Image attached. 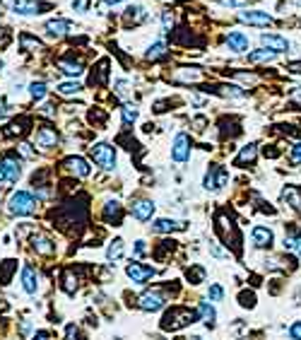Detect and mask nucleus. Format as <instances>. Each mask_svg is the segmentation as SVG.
I'll return each mask as SVG.
<instances>
[{
	"mask_svg": "<svg viewBox=\"0 0 301 340\" xmlns=\"http://www.w3.org/2000/svg\"><path fill=\"white\" fill-rule=\"evenodd\" d=\"M195 321V311H190V309H171L167 316H164V321H162V328L164 331H179L183 326H188V323H193Z\"/></svg>",
	"mask_w": 301,
	"mask_h": 340,
	"instance_id": "nucleus-1",
	"label": "nucleus"
},
{
	"mask_svg": "<svg viewBox=\"0 0 301 340\" xmlns=\"http://www.w3.org/2000/svg\"><path fill=\"white\" fill-rule=\"evenodd\" d=\"M89 154H92V159H94L101 169H106V171H114V169H116V152H114L111 145H106V142L92 145V147H89Z\"/></svg>",
	"mask_w": 301,
	"mask_h": 340,
	"instance_id": "nucleus-2",
	"label": "nucleus"
},
{
	"mask_svg": "<svg viewBox=\"0 0 301 340\" xmlns=\"http://www.w3.org/2000/svg\"><path fill=\"white\" fill-rule=\"evenodd\" d=\"M34 210H36V201H34L32 193H27V191L12 193V198H10V212H12V215L24 217V215H32Z\"/></svg>",
	"mask_w": 301,
	"mask_h": 340,
	"instance_id": "nucleus-3",
	"label": "nucleus"
},
{
	"mask_svg": "<svg viewBox=\"0 0 301 340\" xmlns=\"http://www.w3.org/2000/svg\"><path fill=\"white\" fill-rule=\"evenodd\" d=\"M188 157H190V137L185 133H179L174 137V145H171V159L183 164V162H188Z\"/></svg>",
	"mask_w": 301,
	"mask_h": 340,
	"instance_id": "nucleus-4",
	"label": "nucleus"
},
{
	"mask_svg": "<svg viewBox=\"0 0 301 340\" xmlns=\"http://www.w3.org/2000/svg\"><path fill=\"white\" fill-rule=\"evenodd\" d=\"M239 19L243 24H251V27H270L272 24V17L263 10H248V12H239Z\"/></svg>",
	"mask_w": 301,
	"mask_h": 340,
	"instance_id": "nucleus-5",
	"label": "nucleus"
},
{
	"mask_svg": "<svg viewBox=\"0 0 301 340\" xmlns=\"http://www.w3.org/2000/svg\"><path fill=\"white\" fill-rule=\"evenodd\" d=\"M227 179H229V174H227L224 167H212V169L205 174V188H207V191H217V188H222V186L227 184Z\"/></svg>",
	"mask_w": 301,
	"mask_h": 340,
	"instance_id": "nucleus-6",
	"label": "nucleus"
},
{
	"mask_svg": "<svg viewBox=\"0 0 301 340\" xmlns=\"http://www.w3.org/2000/svg\"><path fill=\"white\" fill-rule=\"evenodd\" d=\"M125 275L135 282V285H145L152 275H154V268H150V266H142V263H128V268H125Z\"/></svg>",
	"mask_w": 301,
	"mask_h": 340,
	"instance_id": "nucleus-7",
	"label": "nucleus"
},
{
	"mask_svg": "<svg viewBox=\"0 0 301 340\" xmlns=\"http://www.w3.org/2000/svg\"><path fill=\"white\" fill-rule=\"evenodd\" d=\"M251 239H253V246L255 249H270L272 241H275V234H272L270 227H253Z\"/></svg>",
	"mask_w": 301,
	"mask_h": 340,
	"instance_id": "nucleus-8",
	"label": "nucleus"
},
{
	"mask_svg": "<svg viewBox=\"0 0 301 340\" xmlns=\"http://www.w3.org/2000/svg\"><path fill=\"white\" fill-rule=\"evenodd\" d=\"M260 41H263V46H265L268 51H272V53H284V51H289V41H287L284 36H277V34H263Z\"/></svg>",
	"mask_w": 301,
	"mask_h": 340,
	"instance_id": "nucleus-9",
	"label": "nucleus"
},
{
	"mask_svg": "<svg viewBox=\"0 0 301 340\" xmlns=\"http://www.w3.org/2000/svg\"><path fill=\"white\" fill-rule=\"evenodd\" d=\"M22 289L27 294H36V289H39V272L34 271L32 266L22 268Z\"/></svg>",
	"mask_w": 301,
	"mask_h": 340,
	"instance_id": "nucleus-10",
	"label": "nucleus"
},
{
	"mask_svg": "<svg viewBox=\"0 0 301 340\" xmlns=\"http://www.w3.org/2000/svg\"><path fill=\"white\" fill-rule=\"evenodd\" d=\"M0 169H2V174H5V179H7L10 184H17V179L22 176V167H19V162H15L12 157H2Z\"/></svg>",
	"mask_w": 301,
	"mask_h": 340,
	"instance_id": "nucleus-11",
	"label": "nucleus"
},
{
	"mask_svg": "<svg viewBox=\"0 0 301 340\" xmlns=\"http://www.w3.org/2000/svg\"><path fill=\"white\" fill-rule=\"evenodd\" d=\"M164 304H167V299L159 292H147L140 297V309H145V311H159Z\"/></svg>",
	"mask_w": 301,
	"mask_h": 340,
	"instance_id": "nucleus-12",
	"label": "nucleus"
},
{
	"mask_svg": "<svg viewBox=\"0 0 301 340\" xmlns=\"http://www.w3.org/2000/svg\"><path fill=\"white\" fill-rule=\"evenodd\" d=\"M227 46L229 51H236V53H243L248 49V36L243 32H229L227 34Z\"/></svg>",
	"mask_w": 301,
	"mask_h": 340,
	"instance_id": "nucleus-13",
	"label": "nucleus"
},
{
	"mask_svg": "<svg viewBox=\"0 0 301 340\" xmlns=\"http://www.w3.org/2000/svg\"><path fill=\"white\" fill-rule=\"evenodd\" d=\"M133 215H135V220H140V222L152 220V215H154V203H152V201H137V203H133Z\"/></svg>",
	"mask_w": 301,
	"mask_h": 340,
	"instance_id": "nucleus-14",
	"label": "nucleus"
},
{
	"mask_svg": "<svg viewBox=\"0 0 301 340\" xmlns=\"http://www.w3.org/2000/svg\"><path fill=\"white\" fill-rule=\"evenodd\" d=\"M185 224H181L176 220H167V217H162V220H157L154 224H152V232H157V234H167V232H176V229H183Z\"/></svg>",
	"mask_w": 301,
	"mask_h": 340,
	"instance_id": "nucleus-15",
	"label": "nucleus"
},
{
	"mask_svg": "<svg viewBox=\"0 0 301 340\" xmlns=\"http://www.w3.org/2000/svg\"><path fill=\"white\" fill-rule=\"evenodd\" d=\"M36 142H39V147H56L58 145V136H56L53 128H41L36 133Z\"/></svg>",
	"mask_w": 301,
	"mask_h": 340,
	"instance_id": "nucleus-16",
	"label": "nucleus"
},
{
	"mask_svg": "<svg viewBox=\"0 0 301 340\" xmlns=\"http://www.w3.org/2000/svg\"><path fill=\"white\" fill-rule=\"evenodd\" d=\"M65 164H67V169H70L72 174H77V176H82V179L89 176V164H87L82 157H70Z\"/></svg>",
	"mask_w": 301,
	"mask_h": 340,
	"instance_id": "nucleus-17",
	"label": "nucleus"
},
{
	"mask_svg": "<svg viewBox=\"0 0 301 340\" xmlns=\"http://www.w3.org/2000/svg\"><path fill=\"white\" fill-rule=\"evenodd\" d=\"M67 29H70V22H67V19H51V22H46V32H49V36L60 39Z\"/></svg>",
	"mask_w": 301,
	"mask_h": 340,
	"instance_id": "nucleus-18",
	"label": "nucleus"
},
{
	"mask_svg": "<svg viewBox=\"0 0 301 340\" xmlns=\"http://www.w3.org/2000/svg\"><path fill=\"white\" fill-rule=\"evenodd\" d=\"M12 10L19 12V15H39L41 5H39V2H32V0H15Z\"/></svg>",
	"mask_w": 301,
	"mask_h": 340,
	"instance_id": "nucleus-19",
	"label": "nucleus"
},
{
	"mask_svg": "<svg viewBox=\"0 0 301 340\" xmlns=\"http://www.w3.org/2000/svg\"><path fill=\"white\" fill-rule=\"evenodd\" d=\"M32 244H34V249H36L39 254H46V256L56 251V244H53L51 239H46V237H34Z\"/></svg>",
	"mask_w": 301,
	"mask_h": 340,
	"instance_id": "nucleus-20",
	"label": "nucleus"
},
{
	"mask_svg": "<svg viewBox=\"0 0 301 340\" xmlns=\"http://www.w3.org/2000/svg\"><path fill=\"white\" fill-rule=\"evenodd\" d=\"M275 56H277V53H272V51H268V49H258V51L248 53V61H251V63H268V61H275Z\"/></svg>",
	"mask_w": 301,
	"mask_h": 340,
	"instance_id": "nucleus-21",
	"label": "nucleus"
},
{
	"mask_svg": "<svg viewBox=\"0 0 301 340\" xmlns=\"http://www.w3.org/2000/svg\"><path fill=\"white\" fill-rule=\"evenodd\" d=\"M255 154H258V147L251 142V145H246L243 150H241V154L236 157V167H241V164H246V162H253L255 159Z\"/></svg>",
	"mask_w": 301,
	"mask_h": 340,
	"instance_id": "nucleus-22",
	"label": "nucleus"
},
{
	"mask_svg": "<svg viewBox=\"0 0 301 340\" xmlns=\"http://www.w3.org/2000/svg\"><path fill=\"white\" fill-rule=\"evenodd\" d=\"M284 249H287V251H294L297 256H301V232L299 234L284 237Z\"/></svg>",
	"mask_w": 301,
	"mask_h": 340,
	"instance_id": "nucleus-23",
	"label": "nucleus"
},
{
	"mask_svg": "<svg viewBox=\"0 0 301 340\" xmlns=\"http://www.w3.org/2000/svg\"><path fill=\"white\" fill-rule=\"evenodd\" d=\"M120 256H123V241H120V239H114V241L109 244V249H106V258H109V261H118Z\"/></svg>",
	"mask_w": 301,
	"mask_h": 340,
	"instance_id": "nucleus-24",
	"label": "nucleus"
},
{
	"mask_svg": "<svg viewBox=\"0 0 301 340\" xmlns=\"http://www.w3.org/2000/svg\"><path fill=\"white\" fill-rule=\"evenodd\" d=\"M200 316H202V321H205L207 326H215L217 314H215V306H210L207 302H202V304H200Z\"/></svg>",
	"mask_w": 301,
	"mask_h": 340,
	"instance_id": "nucleus-25",
	"label": "nucleus"
},
{
	"mask_svg": "<svg viewBox=\"0 0 301 340\" xmlns=\"http://www.w3.org/2000/svg\"><path fill=\"white\" fill-rule=\"evenodd\" d=\"M164 53H167V44H164V41H157L154 46H150L147 58H150V61H157V58H162Z\"/></svg>",
	"mask_w": 301,
	"mask_h": 340,
	"instance_id": "nucleus-26",
	"label": "nucleus"
},
{
	"mask_svg": "<svg viewBox=\"0 0 301 340\" xmlns=\"http://www.w3.org/2000/svg\"><path fill=\"white\" fill-rule=\"evenodd\" d=\"M58 92L65 94V97H70V94L82 92V85H80V82H63V85H58Z\"/></svg>",
	"mask_w": 301,
	"mask_h": 340,
	"instance_id": "nucleus-27",
	"label": "nucleus"
},
{
	"mask_svg": "<svg viewBox=\"0 0 301 340\" xmlns=\"http://www.w3.org/2000/svg\"><path fill=\"white\" fill-rule=\"evenodd\" d=\"M282 198H284V201H289L294 210H301V198H299V193H297V188H284Z\"/></svg>",
	"mask_w": 301,
	"mask_h": 340,
	"instance_id": "nucleus-28",
	"label": "nucleus"
},
{
	"mask_svg": "<svg viewBox=\"0 0 301 340\" xmlns=\"http://www.w3.org/2000/svg\"><path fill=\"white\" fill-rule=\"evenodd\" d=\"M60 70H63L65 75H70V77L82 75V66H80V63H67V61H60Z\"/></svg>",
	"mask_w": 301,
	"mask_h": 340,
	"instance_id": "nucleus-29",
	"label": "nucleus"
},
{
	"mask_svg": "<svg viewBox=\"0 0 301 340\" xmlns=\"http://www.w3.org/2000/svg\"><path fill=\"white\" fill-rule=\"evenodd\" d=\"M125 17H128V19H133V22H142L147 15H145V10H142L140 5H133V7H128V10H125Z\"/></svg>",
	"mask_w": 301,
	"mask_h": 340,
	"instance_id": "nucleus-30",
	"label": "nucleus"
},
{
	"mask_svg": "<svg viewBox=\"0 0 301 340\" xmlns=\"http://www.w3.org/2000/svg\"><path fill=\"white\" fill-rule=\"evenodd\" d=\"M29 94H32L36 102L44 99V97H46V85H44V82H32V85H29Z\"/></svg>",
	"mask_w": 301,
	"mask_h": 340,
	"instance_id": "nucleus-31",
	"label": "nucleus"
},
{
	"mask_svg": "<svg viewBox=\"0 0 301 340\" xmlns=\"http://www.w3.org/2000/svg\"><path fill=\"white\" fill-rule=\"evenodd\" d=\"M120 114H123V121L125 123H135L137 121V109H133V106H123Z\"/></svg>",
	"mask_w": 301,
	"mask_h": 340,
	"instance_id": "nucleus-32",
	"label": "nucleus"
},
{
	"mask_svg": "<svg viewBox=\"0 0 301 340\" xmlns=\"http://www.w3.org/2000/svg\"><path fill=\"white\" fill-rule=\"evenodd\" d=\"M207 294H210V299H212V302H222V297H224V289H222L219 285H210Z\"/></svg>",
	"mask_w": 301,
	"mask_h": 340,
	"instance_id": "nucleus-33",
	"label": "nucleus"
},
{
	"mask_svg": "<svg viewBox=\"0 0 301 340\" xmlns=\"http://www.w3.org/2000/svg\"><path fill=\"white\" fill-rule=\"evenodd\" d=\"M106 217H116V222L120 220V205L114 201V203H106Z\"/></svg>",
	"mask_w": 301,
	"mask_h": 340,
	"instance_id": "nucleus-34",
	"label": "nucleus"
},
{
	"mask_svg": "<svg viewBox=\"0 0 301 340\" xmlns=\"http://www.w3.org/2000/svg\"><path fill=\"white\" fill-rule=\"evenodd\" d=\"M176 77H179V80H185V82H195V80L200 77V72H198V70H190V72H179Z\"/></svg>",
	"mask_w": 301,
	"mask_h": 340,
	"instance_id": "nucleus-35",
	"label": "nucleus"
},
{
	"mask_svg": "<svg viewBox=\"0 0 301 340\" xmlns=\"http://www.w3.org/2000/svg\"><path fill=\"white\" fill-rule=\"evenodd\" d=\"M289 159H292L294 164H301V142H297V145L292 147V152H289Z\"/></svg>",
	"mask_w": 301,
	"mask_h": 340,
	"instance_id": "nucleus-36",
	"label": "nucleus"
},
{
	"mask_svg": "<svg viewBox=\"0 0 301 340\" xmlns=\"http://www.w3.org/2000/svg\"><path fill=\"white\" fill-rule=\"evenodd\" d=\"M289 338H292V340H301V321L292 323V328H289Z\"/></svg>",
	"mask_w": 301,
	"mask_h": 340,
	"instance_id": "nucleus-37",
	"label": "nucleus"
},
{
	"mask_svg": "<svg viewBox=\"0 0 301 340\" xmlns=\"http://www.w3.org/2000/svg\"><path fill=\"white\" fill-rule=\"evenodd\" d=\"M22 44H24V46H34V49H41V41H36V39H32V36H27V34L22 36Z\"/></svg>",
	"mask_w": 301,
	"mask_h": 340,
	"instance_id": "nucleus-38",
	"label": "nucleus"
},
{
	"mask_svg": "<svg viewBox=\"0 0 301 340\" xmlns=\"http://www.w3.org/2000/svg\"><path fill=\"white\" fill-rule=\"evenodd\" d=\"M116 92H118L120 97L128 94V82H125V80H118V82H116Z\"/></svg>",
	"mask_w": 301,
	"mask_h": 340,
	"instance_id": "nucleus-39",
	"label": "nucleus"
},
{
	"mask_svg": "<svg viewBox=\"0 0 301 340\" xmlns=\"http://www.w3.org/2000/svg\"><path fill=\"white\" fill-rule=\"evenodd\" d=\"M162 22H164V29H171V24H174L171 12H164V15H162Z\"/></svg>",
	"mask_w": 301,
	"mask_h": 340,
	"instance_id": "nucleus-40",
	"label": "nucleus"
},
{
	"mask_svg": "<svg viewBox=\"0 0 301 340\" xmlns=\"http://www.w3.org/2000/svg\"><path fill=\"white\" fill-rule=\"evenodd\" d=\"M10 41V29H0V46H5Z\"/></svg>",
	"mask_w": 301,
	"mask_h": 340,
	"instance_id": "nucleus-41",
	"label": "nucleus"
},
{
	"mask_svg": "<svg viewBox=\"0 0 301 340\" xmlns=\"http://www.w3.org/2000/svg\"><path fill=\"white\" fill-rule=\"evenodd\" d=\"M241 304L243 306H253V294H241Z\"/></svg>",
	"mask_w": 301,
	"mask_h": 340,
	"instance_id": "nucleus-42",
	"label": "nucleus"
},
{
	"mask_svg": "<svg viewBox=\"0 0 301 340\" xmlns=\"http://www.w3.org/2000/svg\"><path fill=\"white\" fill-rule=\"evenodd\" d=\"M224 5H229V7H239V5H246V0H222Z\"/></svg>",
	"mask_w": 301,
	"mask_h": 340,
	"instance_id": "nucleus-43",
	"label": "nucleus"
},
{
	"mask_svg": "<svg viewBox=\"0 0 301 340\" xmlns=\"http://www.w3.org/2000/svg\"><path fill=\"white\" fill-rule=\"evenodd\" d=\"M137 246H135V256H142L145 254V241H135Z\"/></svg>",
	"mask_w": 301,
	"mask_h": 340,
	"instance_id": "nucleus-44",
	"label": "nucleus"
},
{
	"mask_svg": "<svg viewBox=\"0 0 301 340\" xmlns=\"http://www.w3.org/2000/svg\"><path fill=\"white\" fill-rule=\"evenodd\" d=\"M210 251H212V254H215L217 258H222V256H224V251H222V249H217L215 244H210Z\"/></svg>",
	"mask_w": 301,
	"mask_h": 340,
	"instance_id": "nucleus-45",
	"label": "nucleus"
},
{
	"mask_svg": "<svg viewBox=\"0 0 301 340\" xmlns=\"http://www.w3.org/2000/svg\"><path fill=\"white\" fill-rule=\"evenodd\" d=\"M72 7H75V10H84V7H87V2H84V0H75V2H72Z\"/></svg>",
	"mask_w": 301,
	"mask_h": 340,
	"instance_id": "nucleus-46",
	"label": "nucleus"
},
{
	"mask_svg": "<svg viewBox=\"0 0 301 340\" xmlns=\"http://www.w3.org/2000/svg\"><path fill=\"white\" fill-rule=\"evenodd\" d=\"M32 340H49V333H46V331H39V333H36Z\"/></svg>",
	"mask_w": 301,
	"mask_h": 340,
	"instance_id": "nucleus-47",
	"label": "nucleus"
},
{
	"mask_svg": "<svg viewBox=\"0 0 301 340\" xmlns=\"http://www.w3.org/2000/svg\"><path fill=\"white\" fill-rule=\"evenodd\" d=\"M292 102H294V104L299 102V104H301V89H297V92H292Z\"/></svg>",
	"mask_w": 301,
	"mask_h": 340,
	"instance_id": "nucleus-48",
	"label": "nucleus"
},
{
	"mask_svg": "<svg viewBox=\"0 0 301 340\" xmlns=\"http://www.w3.org/2000/svg\"><path fill=\"white\" fill-rule=\"evenodd\" d=\"M22 154H24V157H32V154H34V152H32V150H29V145H22Z\"/></svg>",
	"mask_w": 301,
	"mask_h": 340,
	"instance_id": "nucleus-49",
	"label": "nucleus"
},
{
	"mask_svg": "<svg viewBox=\"0 0 301 340\" xmlns=\"http://www.w3.org/2000/svg\"><path fill=\"white\" fill-rule=\"evenodd\" d=\"M289 70H292V72H301V63H292Z\"/></svg>",
	"mask_w": 301,
	"mask_h": 340,
	"instance_id": "nucleus-50",
	"label": "nucleus"
},
{
	"mask_svg": "<svg viewBox=\"0 0 301 340\" xmlns=\"http://www.w3.org/2000/svg\"><path fill=\"white\" fill-rule=\"evenodd\" d=\"M101 2H106V5H114V2H120V0H101Z\"/></svg>",
	"mask_w": 301,
	"mask_h": 340,
	"instance_id": "nucleus-51",
	"label": "nucleus"
},
{
	"mask_svg": "<svg viewBox=\"0 0 301 340\" xmlns=\"http://www.w3.org/2000/svg\"><path fill=\"white\" fill-rule=\"evenodd\" d=\"M2 179H5V174H2V169H0V181H2Z\"/></svg>",
	"mask_w": 301,
	"mask_h": 340,
	"instance_id": "nucleus-52",
	"label": "nucleus"
},
{
	"mask_svg": "<svg viewBox=\"0 0 301 340\" xmlns=\"http://www.w3.org/2000/svg\"><path fill=\"white\" fill-rule=\"evenodd\" d=\"M193 340H200V338H193Z\"/></svg>",
	"mask_w": 301,
	"mask_h": 340,
	"instance_id": "nucleus-53",
	"label": "nucleus"
}]
</instances>
